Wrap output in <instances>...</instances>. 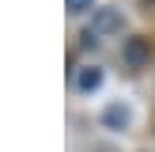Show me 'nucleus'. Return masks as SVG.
Returning a JSON list of instances; mask_svg holds the SVG:
<instances>
[{
    "label": "nucleus",
    "mask_w": 155,
    "mask_h": 152,
    "mask_svg": "<svg viewBox=\"0 0 155 152\" xmlns=\"http://www.w3.org/2000/svg\"><path fill=\"white\" fill-rule=\"evenodd\" d=\"M95 0H68V12H87Z\"/></svg>",
    "instance_id": "nucleus-4"
},
{
    "label": "nucleus",
    "mask_w": 155,
    "mask_h": 152,
    "mask_svg": "<svg viewBox=\"0 0 155 152\" xmlns=\"http://www.w3.org/2000/svg\"><path fill=\"white\" fill-rule=\"evenodd\" d=\"M98 84H102V72H98V68H83V72H80V88L83 91L98 88Z\"/></svg>",
    "instance_id": "nucleus-3"
},
{
    "label": "nucleus",
    "mask_w": 155,
    "mask_h": 152,
    "mask_svg": "<svg viewBox=\"0 0 155 152\" xmlns=\"http://www.w3.org/2000/svg\"><path fill=\"white\" fill-rule=\"evenodd\" d=\"M106 122H125V110H117V106H110V110H106Z\"/></svg>",
    "instance_id": "nucleus-5"
},
{
    "label": "nucleus",
    "mask_w": 155,
    "mask_h": 152,
    "mask_svg": "<svg viewBox=\"0 0 155 152\" xmlns=\"http://www.w3.org/2000/svg\"><path fill=\"white\" fill-rule=\"evenodd\" d=\"M95 27H98V30H117V27H121V15L110 12V8H102V12L95 15Z\"/></svg>",
    "instance_id": "nucleus-1"
},
{
    "label": "nucleus",
    "mask_w": 155,
    "mask_h": 152,
    "mask_svg": "<svg viewBox=\"0 0 155 152\" xmlns=\"http://www.w3.org/2000/svg\"><path fill=\"white\" fill-rule=\"evenodd\" d=\"M125 57L133 61V65H140V61L148 57V46H144V38H129V46H125Z\"/></svg>",
    "instance_id": "nucleus-2"
}]
</instances>
